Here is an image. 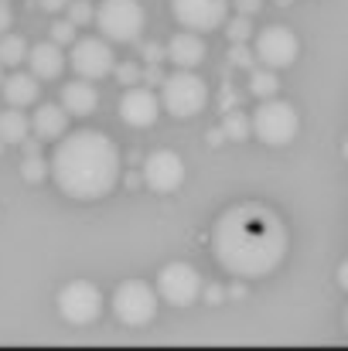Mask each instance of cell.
<instances>
[{"label": "cell", "instance_id": "1", "mask_svg": "<svg viewBox=\"0 0 348 351\" xmlns=\"http://www.w3.org/2000/svg\"><path fill=\"white\" fill-rule=\"evenodd\" d=\"M290 235L280 215L259 202L232 205L212 226V252L219 266L239 280L270 276L287 256Z\"/></svg>", "mask_w": 348, "mask_h": 351}, {"label": "cell", "instance_id": "2", "mask_svg": "<svg viewBox=\"0 0 348 351\" xmlns=\"http://www.w3.org/2000/svg\"><path fill=\"white\" fill-rule=\"evenodd\" d=\"M48 174L62 195L96 202L113 195L123 174V157L113 136H106L103 130H76L55 140Z\"/></svg>", "mask_w": 348, "mask_h": 351}, {"label": "cell", "instance_id": "3", "mask_svg": "<svg viewBox=\"0 0 348 351\" xmlns=\"http://www.w3.org/2000/svg\"><path fill=\"white\" fill-rule=\"evenodd\" d=\"M161 106H164V113H171V117H178V119L198 117L209 106V86H205V79L195 75V69H174L161 82Z\"/></svg>", "mask_w": 348, "mask_h": 351}, {"label": "cell", "instance_id": "4", "mask_svg": "<svg viewBox=\"0 0 348 351\" xmlns=\"http://www.w3.org/2000/svg\"><path fill=\"white\" fill-rule=\"evenodd\" d=\"M157 287H150L147 280H123L113 290V314L119 324L126 328H147L157 317Z\"/></svg>", "mask_w": 348, "mask_h": 351}, {"label": "cell", "instance_id": "5", "mask_svg": "<svg viewBox=\"0 0 348 351\" xmlns=\"http://www.w3.org/2000/svg\"><path fill=\"white\" fill-rule=\"evenodd\" d=\"M297 130H301V117L287 99H277V96L259 99V106L253 113V136L256 140H263L270 147H283L297 136Z\"/></svg>", "mask_w": 348, "mask_h": 351}, {"label": "cell", "instance_id": "6", "mask_svg": "<svg viewBox=\"0 0 348 351\" xmlns=\"http://www.w3.org/2000/svg\"><path fill=\"white\" fill-rule=\"evenodd\" d=\"M143 24H147V14L140 0H103L96 7V27L103 31L106 41H116V45L140 41Z\"/></svg>", "mask_w": 348, "mask_h": 351}, {"label": "cell", "instance_id": "7", "mask_svg": "<svg viewBox=\"0 0 348 351\" xmlns=\"http://www.w3.org/2000/svg\"><path fill=\"white\" fill-rule=\"evenodd\" d=\"M58 314L76 324V328H86V324H96L100 314H103V290L93 283V280H72L58 290Z\"/></svg>", "mask_w": 348, "mask_h": 351}, {"label": "cell", "instance_id": "8", "mask_svg": "<svg viewBox=\"0 0 348 351\" xmlns=\"http://www.w3.org/2000/svg\"><path fill=\"white\" fill-rule=\"evenodd\" d=\"M253 51H256V62L266 65V69H290L301 55V38L287 27V24H270L263 31H256V41H253Z\"/></svg>", "mask_w": 348, "mask_h": 351}, {"label": "cell", "instance_id": "9", "mask_svg": "<svg viewBox=\"0 0 348 351\" xmlns=\"http://www.w3.org/2000/svg\"><path fill=\"white\" fill-rule=\"evenodd\" d=\"M157 293L171 307H192L202 297V273L192 263H167L157 273Z\"/></svg>", "mask_w": 348, "mask_h": 351}, {"label": "cell", "instance_id": "10", "mask_svg": "<svg viewBox=\"0 0 348 351\" xmlns=\"http://www.w3.org/2000/svg\"><path fill=\"white\" fill-rule=\"evenodd\" d=\"M69 65H72V72H76L79 79L100 82V79H106L116 69V55L106 38H76V41H72Z\"/></svg>", "mask_w": 348, "mask_h": 351}, {"label": "cell", "instance_id": "11", "mask_svg": "<svg viewBox=\"0 0 348 351\" xmlns=\"http://www.w3.org/2000/svg\"><path fill=\"white\" fill-rule=\"evenodd\" d=\"M232 0H171L174 21L188 31H216L229 21Z\"/></svg>", "mask_w": 348, "mask_h": 351}, {"label": "cell", "instance_id": "12", "mask_svg": "<svg viewBox=\"0 0 348 351\" xmlns=\"http://www.w3.org/2000/svg\"><path fill=\"white\" fill-rule=\"evenodd\" d=\"M143 184L157 195H171L185 184V160L174 150H154L143 160Z\"/></svg>", "mask_w": 348, "mask_h": 351}, {"label": "cell", "instance_id": "13", "mask_svg": "<svg viewBox=\"0 0 348 351\" xmlns=\"http://www.w3.org/2000/svg\"><path fill=\"white\" fill-rule=\"evenodd\" d=\"M161 99L154 96L150 86H126V93L119 96V119L133 130H147L161 117Z\"/></svg>", "mask_w": 348, "mask_h": 351}, {"label": "cell", "instance_id": "14", "mask_svg": "<svg viewBox=\"0 0 348 351\" xmlns=\"http://www.w3.org/2000/svg\"><path fill=\"white\" fill-rule=\"evenodd\" d=\"M167 62L174 69H198L205 62V38L198 31L181 27L171 41H167Z\"/></svg>", "mask_w": 348, "mask_h": 351}, {"label": "cell", "instance_id": "15", "mask_svg": "<svg viewBox=\"0 0 348 351\" xmlns=\"http://www.w3.org/2000/svg\"><path fill=\"white\" fill-rule=\"evenodd\" d=\"M65 51H62V45H55V41H41V45H34L31 51H27V65H31V72L41 79V82H51V79H58L62 72H65Z\"/></svg>", "mask_w": 348, "mask_h": 351}, {"label": "cell", "instance_id": "16", "mask_svg": "<svg viewBox=\"0 0 348 351\" xmlns=\"http://www.w3.org/2000/svg\"><path fill=\"white\" fill-rule=\"evenodd\" d=\"M31 130L41 140H58L69 133V110L62 103H41L31 117Z\"/></svg>", "mask_w": 348, "mask_h": 351}, {"label": "cell", "instance_id": "17", "mask_svg": "<svg viewBox=\"0 0 348 351\" xmlns=\"http://www.w3.org/2000/svg\"><path fill=\"white\" fill-rule=\"evenodd\" d=\"M38 82H41V79H38L34 72H14V75H7V79H3L0 93H3L7 106L24 110V106H34V103H38V93H41V86H38Z\"/></svg>", "mask_w": 348, "mask_h": 351}, {"label": "cell", "instance_id": "18", "mask_svg": "<svg viewBox=\"0 0 348 351\" xmlns=\"http://www.w3.org/2000/svg\"><path fill=\"white\" fill-rule=\"evenodd\" d=\"M62 106L69 110V117H89L100 106V93L89 79H76V82L62 86Z\"/></svg>", "mask_w": 348, "mask_h": 351}, {"label": "cell", "instance_id": "19", "mask_svg": "<svg viewBox=\"0 0 348 351\" xmlns=\"http://www.w3.org/2000/svg\"><path fill=\"white\" fill-rule=\"evenodd\" d=\"M27 133H31V119L24 117L17 106H10V110L0 113V140L3 143H24Z\"/></svg>", "mask_w": 348, "mask_h": 351}, {"label": "cell", "instance_id": "20", "mask_svg": "<svg viewBox=\"0 0 348 351\" xmlns=\"http://www.w3.org/2000/svg\"><path fill=\"white\" fill-rule=\"evenodd\" d=\"M249 93L256 99H270L280 93V79H277V69H266V65H253L249 69Z\"/></svg>", "mask_w": 348, "mask_h": 351}, {"label": "cell", "instance_id": "21", "mask_svg": "<svg viewBox=\"0 0 348 351\" xmlns=\"http://www.w3.org/2000/svg\"><path fill=\"white\" fill-rule=\"evenodd\" d=\"M27 41L21 34H0V65L17 69L21 62H27Z\"/></svg>", "mask_w": 348, "mask_h": 351}, {"label": "cell", "instance_id": "22", "mask_svg": "<svg viewBox=\"0 0 348 351\" xmlns=\"http://www.w3.org/2000/svg\"><path fill=\"white\" fill-rule=\"evenodd\" d=\"M222 133H226V140H246L253 133V117H246L239 110H229L222 117Z\"/></svg>", "mask_w": 348, "mask_h": 351}, {"label": "cell", "instance_id": "23", "mask_svg": "<svg viewBox=\"0 0 348 351\" xmlns=\"http://www.w3.org/2000/svg\"><path fill=\"white\" fill-rule=\"evenodd\" d=\"M69 21L76 24V27H86V24H93L96 21V10H93V3L89 0H69Z\"/></svg>", "mask_w": 348, "mask_h": 351}, {"label": "cell", "instance_id": "24", "mask_svg": "<svg viewBox=\"0 0 348 351\" xmlns=\"http://www.w3.org/2000/svg\"><path fill=\"white\" fill-rule=\"evenodd\" d=\"M226 34H229V41H249V38H253V21H249V14H235L232 21H226Z\"/></svg>", "mask_w": 348, "mask_h": 351}, {"label": "cell", "instance_id": "25", "mask_svg": "<svg viewBox=\"0 0 348 351\" xmlns=\"http://www.w3.org/2000/svg\"><path fill=\"white\" fill-rule=\"evenodd\" d=\"M113 72H116V79H119V86H140L143 82V69L137 62H119Z\"/></svg>", "mask_w": 348, "mask_h": 351}, {"label": "cell", "instance_id": "26", "mask_svg": "<svg viewBox=\"0 0 348 351\" xmlns=\"http://www.w3.org/2000/svg\"><path fill=\"white\" fill-rule=\"evenodd\" d=\"M21 174H24V181H34V184H38V181L48 174V164H45L38 154H27V160L21 164Z\"/></svg>", "mask_w": 348, "mask_h": 351}, {"label": "cell", "instance_id": "27", "mask_svg": "<svg viewBox=\"0 0 348 351\" xmlns=\"http://www.w3.org/2000/svg\"><path fill=\"white\" fill-rule=\"evenodd\" d=\"M229 62L232 65H239V69H253V65H256V51H249V48H246V41H232Z\"/></svg>", "mask_w": 348, "mask_h": 351}, {"label": "cell", "instance_id": "28", "mask_svg": "<svg viewBox=\"0 0 348 351\" xmlns=\"http://www.w3.org/2000/svg\"><path fill=\"white\" fill-rule=\"evenodd\" d=\"M76 31H79V27H76L69 17H65V21H55V24H51V41H55V45H72V41H76Z\"/></svg>", "mask_w": 348, "mask_h": 351}, {"label": "cell", "instance_id": "29", "mask_svg": "<svg viewBox=\"0 0 348 351\" xmlns=\"http://www.w3.org/2000/svg\"><path fill=\"white\" fill-rule=\"evenodd\" d=\"M140 58L150 65V62H164L167 58V48H161V45H154V41H147V45H140Z\"/></svg>", "mask_w": 348, "mask_h": 351}, {"label": "cell", "instance_id": "30", "mask_svg": "<svg viewBox=\"0 0 348 351\" xmlns=\"http://www.w3.org/2000/svg\"><path fill=\"white\" fill-rule=\"evenodd\" d=\"M143 82H147V86H161V82H164V72H161V62H150V65L143 69Z\"/></svg>", "mask_w": 348, "mask_h": 351}, {"label": "cell", "instance_id": "31", "mask_svg": "<svg viewBox=\"0 0 348 351\" xmlns=\"http://www.w3.org/2000/svg\"><path fill=\"white\" fill-rule=\"evenodd\" d=\"M10 24H14V10H10V3H7V0H0V34H7V31H10Z\"/></svg>", "mask_w": 348, "mask_h": 351}, {"label": "cell", "instance_id": "32", "mask_svg": "<svg viewBox=\"0 0 348 351\" xmlns=\"http://www.w3.org/2000/svg\"><path fill=\"white\" fill-rule=\"evenodd\" d=\"M202 293H205V300H209V304H222V300H226V290H222L219 283H212V287H202Z\"/></svg>", "mask_w": 348, "mask_h": 351}, {"label": "cell", "instance_id": "33", "mask_svg": "<svg viewBox=\"0 0 348 351\" xmlns=\"http://www.w3.org/2000/svg\"><path fill=\"white\" fill-rule=\"evenodd\" d=\"M232 7H235L239 14H249V17H253V14L263 7V0H232Z\"/></svg>", "mask_w": 348, "mask_h": 351}, {"label": "cell", "instance_id": "34", "mask_svg": "<svg viewBox=\"0 0 348 351\" xmlns=\"http://www.w3.org/2000/svg\"><path fill=\"white\" fill-rule=\"evenodd\" d=\"M38 3H41L48 14H58V10H65V7H69V0H38Z\"/></svg>", "mask_w": 348, "mask_h": 351}, {"label": "cell", "instance_id": "35", "mask_svg": "<svg viewBox=\"0 0 348 351\" xmlns=\"http://www.w3.org/2000/svg\"><path fill=\"white\" fill-rule=\"evenodd\" d=\"M229 297H246V287L239 283V276H235V283L229 287Z\"/></svg>", "mask_w": 348, "mask_h": 351}, {"label": "cell", "instance_id": "36", "mask_svg": "<svg viewBox=\"0 0 348 351\" xmlns=\"http://www.w3.org/2000/svg\"><path fill=\"white\" fill-rule=\"evenodd\" d=\"M338 283H342V287L348 290V259L342 263V266H338Z\"/></svg>", "mask_w": 348, "mask_h": 351}, {"label": "cell", "instance_id": "37", "mask_svg": "<svg viewBox=\"0 0 348 351\" xmlns=\"http://www.w3.org/2000/svg\"><path fill=\"white\" fill-rule=\"evenodd\" d=\"M226 140V133H222V126L216 130V133H209V143H222Z\"/></svg>", "mask_w": 348, "mask_h": 351}, {"label": "cell", "instance_id": "38", "mask_svg": "<svg viewBox=\"0 0 348 351\" xmlns=\"http://www.w3.org/2000/svg\"><path fill=\"white\" fill-rule=\"evenodd\" d=\"M342 154H345V160H348V136H345V143H342Z\"/></svg>", "mask_w": 348, "mask_h": 351}, {"label": "cell", "instance_id": "39", "mask_svg": "<svg viewBox=\"0 0 348 351\" xmlns=\"http://www.w3.org/2000/svg\"><path fill=\"white\" fill-rule=\"evenodd\" d=\"M277 3H280V7H287V3H290V0H277Z\"/></svg>", "mask_w": 348, "mask_h": 351}, {"label": "cell", "instance_id": "40", "mask_svg": "<svg viewBox=\"0 0 348 351\" xmlns=\"http://www.w3.org/2000/svg\"><path fill=\"white\" fill-rule=\"evenodd\" d=\"M0 86H3V65H0Z\"/></svg>", "mask_w": 348, "mask_h": 351}, {"label": "cell", "instance_id": "41", "mask_svg": "<svg viewBox=\"0 0 348 351\" xmlns=\"http://www.w3.org/2000/svg\"><path fill=\"white\" fill-rule=\"evenodd\" d=\"M345 331H348V311H345Z\"/></svg>", "mask_w": 348, "mask_h": 351}]
</instances>
